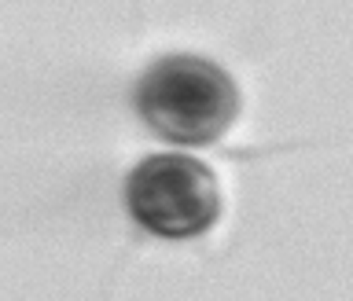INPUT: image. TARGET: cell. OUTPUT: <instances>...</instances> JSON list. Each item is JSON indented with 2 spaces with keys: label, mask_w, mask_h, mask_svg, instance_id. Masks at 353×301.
Here are the masks:
<instances>
[{
  "label": "cell",
  "mask_w": 353,
  "mask_h": 301,
  "mask_svg": "<svg viewBox=\"0 0 353 301\" xmlns=\"http://www.w3.org/2000/svg\"><path fill=\"white\" fill-rule=\"evenodd\" d=\"M137 114L154 136L199 147L225 136L239 114V88L217 63L165 55L137 81Z\"/></svg>",
  "instance_id": "obj_1"
},
{
  "label": "cell",
  "mask_w": 353,
  "mask_h": 301,
  "mask_svg": "<svg viewBox=\"0 0 353 301\" xmlns=\"http://www.w3.org/2000/svg\"><path fill=\"white\" fill-rule=\"evenodd\" d=\"M125 206L140 228L184 242L214 228L221 191L206 162L188 154H151L129 173Z\"/></svg>",
  "instance_id": "obj_2"
}]
</instances>
